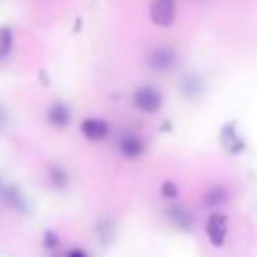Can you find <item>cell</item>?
Wrapping results in <instances>:
<instances>
[{
  "mask_svg": "<svg viewBox=\"0 0 257 257\" xmlns=\"http://www.w3.org/2000/svg\"><path fill=\"white\" fill-rule=\"evenodd\" d=\"M4 199L10 207H14L16 211H24L26 209V201L22 197V193L16 189V187H6L4 189Z\"/></svg>",
  "mask_w": 257,
  "mask_h": 257,
  "instance_id": "obj_11",
  "label": "cell"
},
{
  "mask_svg": "<svg viewBox=\"0 0 257 257\" xmlns=\"http://www.w3.org/2000/svg\"><path fill=\"white\" fill-rule=\"evenodd\" d=\"M44 239H46V241H44V245H46V247H56V245H58V237H56L52 231H48Z\"/></svg>",
  "mask_w": 257,
  "mask_h": 257,
  "instance_id": "obj_15",
  "label": "cell"
},
{
  "mask_svg": "<svg viewBox=\"0 0 257 257\" xmlns=\"http://www.w3.org/2000/svg\"><path fill=\"white\" fill-rule=\"evenodd\" d=\"M151 20L157 26H171L175 20V0H153Z\"/></svg>",
  "mask_w": 257,
  "mask_h": 257,
  "instance_id": "obj_3",
  "label": "cell"
},
{
  "mask_svg": "<svg viewBox=\"0 0 257 257\" xmlns=\"http://www.w3.org/2000/svg\"><path fill=\"white\" fill-rule=\"evenodd\" d=\"M235 139H237V137H235V120H231V122H227V124L223 126V131H221V141H223L225 147H229Z\"/></svg>",
  "mask_w": 257,
  "mask_h": 257,
  "instance_id": "obj_14",
  "label": "cell"
},
{
  "mask_svg": "<svg viewBox=\"0 0 257 257\" xmlns=\"http://www.w3.org/2000/svg\"><path fill=\"white\" fill-rule=\"evenodd\" d=\"M12 42H14V36H12V30L8 26H0V60L6 58L12 50Z\"/></svg>",
  "mask_w": 257,
  "mask_h": 257,
  "instance_id": "obj_12",
  "label": "cell"
},
{
  "mask_svg": "<svg viewBox=\"0 0 257 257\" xmlns=\"http://www.w3.org/2000/svg\"><path fill=\"white\" fill-rule=\"evenodd\" d=\"M66 257H88V255H86V251H84V249L74 247V249H70V251L66 253Z\"/></svg>",
  "mask_w": 257,
  "mask_h": 257,
  "instance_id": "obj_16",
  "label": "cell"
},
{
  "mask_svg": "<svg viewBox=\"0 0 257 257\" xmlns=\"http://www.w3.org/2000/svg\"><path fill=\"white\" fill-rule=\"evenodd\" d=\"M118 151L128 161L139 159L145 153V141L139 135H135V133H124L120 137V141H118Z\"/></svg>",
  "mask_w": 257,
  "mask_h": 257,
  "instance_id": "obj_6",
  "label": "cell"
},
{
  "mask_svg": "<svg viewBox=\"0 0 257 257\" xmlns=\"http://www.w3.org/2000/svg\"><path fill=\"white\" fill-rule=\"evenodd\" d=\"M48 181L54 189H64L68 185V173L62 169V167H56L52 165L50 171H48Z\"/></svg>",
  "mask_w": 257,
  "mask_h": 257,
  "instance_id": "obj_10",
  "label": "cell"
},
{
  "mask_svg": "<svg viewBox=\"0 0 257 257\" xmlns=\"http://www.w3.org/2000/svg\"><path fill=\"white\" fill-rule=\"evenodd\" d=\"M133 104L145 114H155L163 106V94L155 86H139L133 94Z\"/></svg>",
  "mask_w": 257,
  "mask_h": 257,
  "instance_id": "obj_1",
  "label": "cell"
},
{
  "mask_svg": "<svg viewBox=\"0 0 257 257\" xmlns=\"http://www.w3.org/2000/svg\"><path fill=\"white\" fill-rule=\"evenodd\" d=\"M231 201V189L225 185H211L203 195L205 209H221Z\"/></svg>",
  "mask_w": 257,
  "mask_h": 257,
  "instance_id": "obj_5",
  "label": "cell"
},
{
  "mask_svg": "<svg viewBox=\"0 0 257 257\" xmlns=\"http://www.w3.org/2000/svg\"><path fill=\"white\" fill-rule=\"evenodd\" d=\"M161 195L165 199H177L179 197V185L175 181H163L161 183Z\"/></svg>",
  "mask_w": 257,
  "mask_h": 257,
  "instance_id": "obj_13",
  "label": "cell"
},
{
  "mask_svg": "<svg viewBox=\"0 0 257 257\" xmlns=\"http://www.w3.org/2000/svg\"><path fill=\"white\" fill-rule=\"evenodd\" d=\"M205 231L209 235V241L215 245V247H221L225 243V235H227V217L219 211L211 213L209 219H207V225H205Z\"/></svg>",
  "mask_w": 257,
  "mask_h": 257,
  "instance_id": "obj_2",
  "label": "cell"
},
{
  "mask_svg": "<svg viewBox=\"0 0 257 257\" xmlns=\"http://www.w3.org/2000/svg\"><path fill=\"white\" fill-rule=\"evenodd\" d=\"M177 62V54L175 50L167 48V46H161V48H155L151 54H149V66L157 72H167L175 66Z\"/></svg>",
  "mask_w": 257,
  "mask_h": 257,
  "instance_id": "obj_4",
  "label": "cell"
},
{
  "mask_svg": "<svg viewBox=\"0 0 257 257\" xmlns=\"http://www.w3.org/2000/svg\"><path fill=\"white\" fill-rule=\"evenodd\" d=\"M80 133L88 141L98 143V141L106 139V135H108V122L102 120V118H84L80 122Z\"/></svg>",
  "mask_w": 257,
  "mask_h": 257,
  "instance_id": "obj_7",
  "label": "cell"
},
{
  "mask_svg": "<svg viewBox=\"0 0 257 257\" xmlns=\"http://www.w3.org/2000/svg\"><path fill=\"white\" fill-rule=\"evenodd\" d=\"M46 118H48V122H50L52 126L64 128V126H68V122H70V108H68L64 102H54V104L48 108Z\"/></svg>",
  "mask_w": 257,
  "mask_h": 257,
  "instance_id": "obj_9",
  "label": "cell"
},
{
  "mask_svg": "<svg viewBox=\"0 0 257 257\" xmlns=\"http://www.w3.org/2000/svg\"><path fill=\"white\" fill-rule=\"evenodd\" d=\"M167 219L171 221V225L183 231H191L195 227V217L185 207H167Z\"/></svg>",
  "mask_w": 257,
  "mask_h": 257,
  "instance_id": "obj_8",
  "label": "cell"
}]
</instances>
